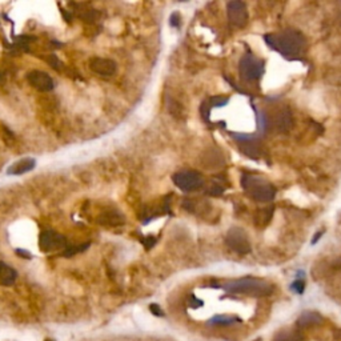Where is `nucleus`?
Wrapping results in <instances>:
<instances>
[{
	"mask_svg": "<svg viewBox=\"0 0 341 341\" xmlns=\"http://www.w3.org/2000/svg\"><path fill=\"white\" fill-rule=\"evenodd\" d=\"M321 236H323V233H321V232H319V233L316 234V237H313V240H312V244H315V242H317V240H319V238H320Z\"/></svg>",
	"mask_w": 341,
	"mask_h": 341,
	"instance_id": "b1692460",
	"label": "nucleus"
},
{
	"mask_svg": "<svg viewBox=\"0 0 341 341\" xmlns=\"http://www.w3.org/2000/svg\"><path fill=\"white\" fill-rule=\"evenodd\" d=\"M275 341H303L301 336L297 332L292 331H283L275 337Z\"/></svg>",
	"mask_w": 341,
	"mask_h": 341,
	"instance_id": "dca6fc26",
	"label": "nucleus"
},
{
	"mask_svg": "<svg viewBox=\"0 0 341 341\" xmlns=\"http://www.w3.org/2000/svg\"><path fill=\"white\" fill-rule=\"evenodd\" d=\"M223 289L228 293L253 297L269 296L273 292V287L271 284L261 279H256V277H242L238 280H232V281L224 284Z\"/></svg>",
	"mask_w": 341,
	"mask_h": 341,
	"instance_id": "f03ea898",
	"label": "nucleus"
},
{
	"mask_svg": "<svg viewBox=\"0 0 341 341\" xmlns=\"http://www.w3.org/2000/svg\"><path fill=\"white\" fill-rule=\"evenodd\" d=\"M36 165V160L32 159V157H24V159H20L17 160L16 163H13L11 167L8 168V175H23V173H27L29 171H32Z\"/></svg>",
	"mask_w": 341,
	"mask_h": 341,
	"instance_id": "f8f14e48",
	"label": "nucleus"
},
{
	"mask_svg": "<svg viewBox=\"0 0 341 341\" xmlns=\"http://www.w3.org/2000/svg\"><path fill=\"white\" fill-rule=\"evenodd\" d=\"M173 183L177 188L184 191V192H191L195 189L202 188L204 184V180L200 173L195 172V171H180L176 172L172 177Z\"/></svg>",
	"mask_w": 341,
	"mask_h": 341,
	"instance_id": "423d86ee",
	"label": "nucleus"
},
{
	"mask_svg": "<svg viewBox=\"0 0 341 341\" xmlns=\"http://www.w3.org/2000/svg\"><path fill=\"white\" fill-rule=\"evenodd\" d=\"M171 25L172 27H179L180 25V15L177 12L172 13V16H171Z\"/></svg>",
	"mask_w": 341,
	"mask_h": 341,
	"instance_id": "aec40b11",
	"label": "nucleus"
},
{
	"mask_svg": "<svg viewBox=\"0 0 341 341\" xmlns=\"http://www.w3.org/2000/svg\"><path fill=\"white\" fill-rule=\"evenodd\" d=\"M227 15H228V20L232 25L242 28L245 27L248 23V9L245 3H242L240 0H234L229 1L227 4Z\"/></svg>",
	"mask_w": 341,
	"mask_h": 341,
	"instance_id": "0eeeda50",
	"label": "nucleus"
},
{
	"mask_svg": "<svg viewBox=\"0 0 341 341\" xmlns=\"http://www.w3.org/2000/svg\"><path fill=\"white\" fill-rule=\"evenodd\" d=\"M39 247L43 252H54L67 247V240L63 234L55 230H44L39 236Z\"/></svg>",
	"mask_w": 341,
	"mask_h": 341,
	"instance_id": "6e6552de",
	"label": "nucleus"
},
{
	"mask_svg": "<svg viewBox=\"0 0 341 341\" xmlns=\"http://www.w3.org/2000/svg\"><path fill=\"white\" fill-rule=\"evenodd\" d=\"M27 82L29 83V86L35 88L39 92H50L55 88L54 79L51 78L50 75L43 71H31L27 75Z\"/></svg>",
	"mask_w": 341,
	"mask_h": 341,
	"instance_id": "1a4fd4ad",
	"label": "nucleus"
},
{
	"mask_svg": "<svg viewBox=\"0 0 341 341\" xmlns=\"http://www.w3.org/2000/svg\"><path fill=\"white\" fill-rule=\"evenodd\" d=\"M324 323V317L320 313L312 312V311H307V312L301 313L300 317L297 319V325L300 328H309V327H316Z\"/></svg>",
	"mask_w": 341,
	"mask_h": 341,
	"instance_id": "9b49d317",
	"label": "nucleus"
},
{
	"mask_svg": "<svg viewBox=\"0 0 341 341\" xmlns=\"http://www.w3.org/2000/svg\"><path fill=\"white\" fill-rule=\"evenodd\" d=\"M264 40L272 50L277 51L284 56L299 55L304 47V36L296 29H285L277 33H268Z\"/></svg>",
	"mask_w": 341,
	"mask_h": 341,
	"instance_id": "f257e3e1",
	"label": "nucleus"
},
{
	"mask_svg": "<svg viewBox=\"0 0 341 341\" xmlns=\"http://www.w3.org/2000/svg\"><path fill=\"white\" fill-rule=\"evenodd\" d=\"M16 255H19V257H24V259H31L32 257V255L28 251H24V249H16Z\"/></svg>",
	"mask_w": 341,
	"mask_h": 341,
	"instance_id": "412c9836",
	"label": "nucleus"
},
{
	"mask_svg": "<svg viewBox=\"0 0 341 341\" xmlns=\"http://www.w3.org/2000/svg\"><path fill=\"white\" fill-rule=\"evenodd\" d=\"M238 71L245 82H256L264 74V63L252 54L244 55L238 64Z\"/></svg>",
	"mask_w": 341,
	"mask_h": 341,
	"instance_id": "20e7f679",
	"label": "nucleus"
},
{
	"mask_svg": "<svg viewBox=\"0 0 341 341\" xmlns=\"http://www.w3.org/2000/svg\"><path fill=\"white\" fill-rule=\"evenodd\" d=\"M17 279V272L4 261H0V284L4 287H11Z\"/></svg>",
	"mask_w": 341,
	"mask_h": 341,
	"instance_id": "ddd939ff",
	"label": "nucleus"
},
{
	"mask_svg": "<svg viewBox=\"0 0 341 341\" xmlns=\"http://www.w3.org/2000/svg\"><path fill=\"white\" fill-rule=\"evenodd\" d=\"M88 64H90V68L92 72L100 75V76H104V78H110L112 75H115L116 70H117L116 63L111 60V59L92 58L88 62Z\"/></svg>",
	"mask_w": 341,
	"mask_h": 341,
	"instance_id": "9d476101",
	"label": "nucleus"
},
{
	"mask_svg": "<svg viewBox=\"0 0 341 341\" xmlns=\"http://www.w3.org/2000/svg\"><path fill=\"white\" fill-rule=\"evenodd\" d=\"M45 341H54V340H51V339H47V340H45Z\"/></svg>",
	"mask_w": 341,
	"mask_h": 341,
	"instance_id": "393cba45",
	"label": "nucleus"
},
{
	"mask_svg": "<svg viewBox=\"0 0 341 341\" xmlns=\"http://www.w3.org/2000/svg\"><path fill=\"white\" fill-rule=\"evenodd\" d=\"M226 244L238 255H247L251 252V241L248 234L241 228H230L226 236Z\"/></svg>",
	"mask_w": 341,
	"mask_h": 341,
	"instance_id": "39448f33",
	"label": "nucleus"
},
{
	"mask_svg": "<svg viewBox=\"0 0 341 341\" xmlns=\"http://www.w3.org/2000/svg\"><path fill=\"white\" fill-rule=\"evenodd\" d=\"M48 62H50V64L54 67V68H59V64H60V62H59L56 56H51V58L48 59Z\"/></svg>",
	"mask_w": 341,
	"mask_h": 341,
	"instance_id": "4be33fe9",
	"label": "nucleus"
},
{
	"mask_svg": "<svg viewBox=\"0 0 341 341\" xmlns=\"http://www.w3.org/2000/svg\"><path fill=\"white\" fill-rule=\"evenodd\" d=\"M88 247H90V242L82 244V245H75V247H66V249L63 251L62 256H64V257H72V256H75L76 253H80V252L86 251Z\"/></svg>",
	"mask_w": 341,
	"mask_h": 341,
	"instance_id": "f3484780",
	"label": "nucleus"
},
{
	"mask_svg": "<svg viewBox=\"0 0 341 341\" xmlns=\"http://www.w3.org/2000/svg\"><path fill=\"white\" fill-rule=\"evenodd\" d=\"M240 319L232 315H216L210 320L211 325H219V327H227V325H233L240 323Z\"/></svg>",
	"mask_w": 341,
	"mask_h": 341,
	"instance_id": "2eb2a0df",
	"label": "nucleus"
},
{
	"mask_svg": "<svg viewBox=\"0 0 341 341\" xmlns=\"http://www.w3.org/2000/svg\"><path fill=\"white\" fill-rule=\"evenodd\" d=\"M149 311L155 315V316H157V317H163L164 316V312H163V309L159 307L157 304H151L149 305Z\"/></svg>",
	"mask_w": 341,
	"mask_h": 341,
	"instance_id": "6ab92c4d",
	"label": "nucleus"
},
{
	"mask_svg": "<svg viewBox=\"0 0 341 341\" xmlns=\"http://www.w3.org/2000/svg\"><path fill=\"white\" fill-rule=\"evenodd\" d=\"M202 305H203L202 300H198V299L192 297V307L193 308H198V307H202Z\"/></svg>",
	"mask_w": 341,
	"mask_h": 341,
	"instance_id": "5701e85b",
	"label": "nucleus"
},
{
	"mask_svg": "<svg viewBox=\"0 0 341 341\" xmlns=\"http://www.w3.org/2000/svg\"><path fill=\"white\" fill-rule=\"evenodd\" d=\"M276 128L280 132H287L292 127V115L288 110H281V111L276 115L275 119Z\"/></svg>",
	"mask_w": 341,
	"mask_h": 341,
	"instance_id": "4468645a",
	"label": "nucleus"
},
{
	"mask_svg": "<svg viewBox=\"0 0 341 341\" xmlns=\"http://www.w3.org/2000/svg\"><path fill=\"white\" fill-rule=\"evenodd\" d=\"M256 341H261V339H257V340H256Z\"/></svg>",
	"mask_w": 341,
	"mask_h": 341,
	"instance_id": "a878e982",
	"label": "nucleus"
},
{
	"mask_svg": "<svg viewBox=\"0 0 341 341\" xmlns=\"http://www.w3.org/2000/svg\"><path fill=\"white\" fill-rule=\"evenodd\" d=\"M292 291H295L297 293V295H301V293H304V289H305V283L304 280L301 279H297L295 280L293 283H292Z\"/></svg>",
	"mask_w": 341,
	"mask_h": 341,
	"instance_id": "a211bd4d",
	"label": "nucleus"
},
{
	"mask_svg": "<svg viewBox=\"0 0 341 341\" xmlns=\"http://www.w3.org/2000/svg\"><path fill=\"white\" fill-rule=\"evenodd\" d=\"M244 191L251 199L259 203L272 202L276 196V188L263 177L255 175H244L241 179Z\"/></svg>",
	"mask_w": 341,
	"mask_h": 341,
	"instance_id": "7ed1b4c3",
	"label": "nucleus"
}]
</instances>
